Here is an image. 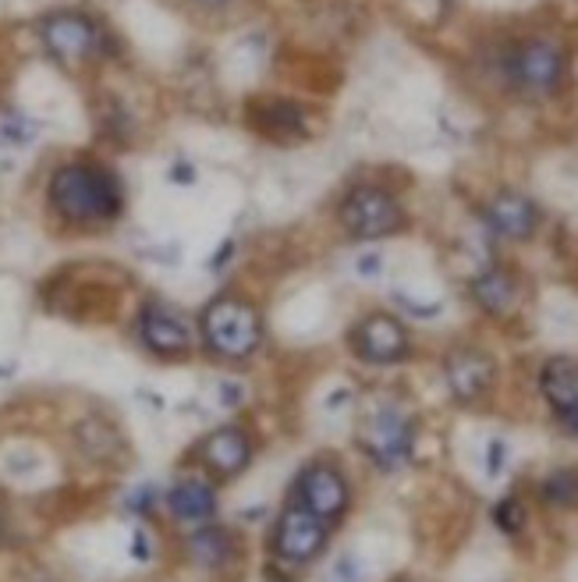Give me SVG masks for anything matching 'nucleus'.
<instances>
[{
  "label": "nucleus",
  "mask_w": 578,
  "mask_h": 582,
  "mask_svg": "<svg viewBox=\"0 0 578 582\" xmlns=\"http://www.w3.org/2000/svg\"><path fill=\"white\" fill-rule=\"evenodd\" d=\"M444 377H447L451 394H455L458 402L473 405L479 398L490 394L493 380H497V362L479 348H455L444 359Z\"/></svg>",
  "instance_id": "nucleus-11"
},
{
  "label": "nucleus",
  "mask_w": 578,
  "mask_h": 582,
  "mask_svg": "<svg viewBox=\"0 0 578 582\" xmlns=\"http://www.w3.org/2000/svg\"><path fill=\"white\" fill-rule=\"evenodd\" d=\"M352 348L358 359H366L373 366H394L409 356V331L394 316L373 313L352 331Z\"/></svg>",
  "instance_id": "nucleus-8"
},
{
  "label": "nucleus",
  "mask_w": 578,
  "mask_h": 582,
  "mask_svg": "<svg viewBox=\"0 0 578 582\" xmlns=\"http://www.w3.org/2000/svg\"><path fill=\"white\" fill-rule=\"evenodd\" d=\"M504 455H508V448H504V440H490V477H497V472L504 469Z\"/></svg>",
  "instance_id": "nucleus-26"
},
{
  "label": "nucleus",
  "mask_w": 578,
  "mask_h": 582,
  "mask_svg": "<svg viewBox=\"0 0 578 582\" xmlns=\"http://www.w3.org/2000/svg\"><path fill=\"white\" fill-rule=\"evenodd\" d=\"M40 36H43V47L51 51V57H57L60 65H78V60H86L103 40L100 29L78 11H57L51 19H43Z\"/></svg>",
  "instance_id": "nucleus-7"
},
{
  "label": "nucleus",
  "mask_w": 578,
  "mask_h": 582,
  "mask_svg": "<svg viewBox=\"0 0 578 582\" xmlns=\"http://www.w3.org/2000/svg\"><path fill=\"white\" fill-rule=\"evenodd\" d=\"M540 497L560 512L578 508V469H554L551 477L540 483Z\"/></svg>",
  "instance_id": "nucleus-19"
},
{
  "label": "nucleus",
  "mask_w": 578,
  "mask_h": 582,
  "mask_svg": "<svg viewBox=\"0 0 578 582\" xmlns=\"http://www.w3.org/2000/svg\"><path fill=\"white\" fill-rule=\"evenodd\" d=\"M358 444H363V451H366L384 472H394V469H401V466L412 462L415 423L404 416L401 408H377V412H373V416L363 423Z\"/></svg>",
  "instance_id": "nucleus-4"
},
{
  "label": "nucleus",
  "mask_w": 578,
  "mask_h": 582,
  "mask_svg": "<svg viewBox=\"0 0 578 582\" xmlns=\"http://www.w3.org/2000/svg\"><path fill=\"white\" fill-rule=\"evenodd\" d=\"M78 440H82V448L92 458H111L121 448L118 430L111 423H103V419H86L82 426H78Z\"/></svg>",
  "instance_id": "nucleus-20"
},
{
  "label": "nucleus",
  "mask_w": 578,
  "mask_h": 582,
  "mask_svg": "<svg viewBox=\"0 0 578 582\" xmlns=\"http://www.w3.org/2000/svg\"><path fill=\"white\" fill-rule=\"evenodd\" d=\"M0 135H4L11 146H25L36 139V125L25 114H8L4 121H0Z\"/></svg>",
  "instance_id": "nucleus-22"
},
{
  "label": "nucleus",
  "mask_w": 578,
  "mask_h": 582,
  "mask_svg": "<svg viewBox=\"0 0 578 582\" xmlns=\"http://www.w3.org/2000/svg\"><path fill=\"white\" fill-rule=\"evenodd\" d=\"M511 75L522 89H533V93H546L560 82L565 75V57L554 47V43H525V47L511 57Z\"/></svg>",
  "instance_id": "nucleus-12"
},
{
  "label": "nucleus",
  "mask_w": 578,
  "mask_h": 582,
  "mask_svg": "<svg viewBox=\"0 0 578 582\" xmlns=\"http://www.w3.org/2000/svg\"><path fill=\"white\" fill-rule=\"evenodd\" d=\"M202 4H213V8H221V4H227V0H202Z\"/></svg>",
  "instance_id": "nucleus-28"
},
{
  "label": "nucleus",
  "mask_w": 578,
  "mask_h": 582,
  "mask_svg": "<svg viewBox=\"0 0 578 582\" xmlns=\"http://www.w3.org/2000/svg\"><path fill=\"white\" fill-rule=\"evenodd\" d=\"M202 342L221 359H248L256 356L263 342V320L253 302L238 295H221L213 299L199 316Z\"/></svg>",
  "instance_id": "nucleus-2"
},
{
  "label": "nucleus",
  "mask_w": 578,
  "mask_h": 582,
  "mask_svg": "<svg viewBox=\"0 0 578 582\" xmlns=\"http://www.w3.org/2000/svg\"><path fill=\"white\" fill-rule=\"evenodd\" d=\"M404 224V213L398 206V199L377 189V186H358L345 195L341 203V227L352 238H387L394 235Z\"/></svg>",
  "instance_id": "nucleus-5"
},
{
  "label": "nucleus",
  "mask_w": 578,
  "mask_h": 582,
  "mask_svg": "<svg viewBox=\"0 0 578 582\" xmlns=\"http://www.w3.org/2000/svg\"><path fill=\"white\" fill-rule=\"evenodd\" d=\"M167 508L181 526H210L216 515V490L207 477H181L167 494Z\"/></svg>",
  "instance_id": "nucleus-13"
},
{
  "label": "nucleus",
  "mask_w": 578,
  "mask_h": 582,
  "mask_svg": "<svg viewBox=\"0 0 578 582\" xmlns=\"http://www.w3.org/2000/svg\"><path fill=\"white\" fill-rule=\"evenodd\" d=\"M380 264H384L380 253H366V256H358V273H363V278H377V273L384 270Z\"/></svg>",
  "instance_id": "nucleus-24"
},
{
  "label": "nucleus",
  "mask_w": 578,
  "mask_h": 582,
  "mask_svg": "<svg viewBox=\"0 0 578 582\" xmlns=\"http://www.w3.org/2000/svg\"><path fill=\"white\" fill-rule=\"evenodd\" d=\"M331 582H363V575H358V564H355L352 558H341V561L334 564Z\"/></svg>",
  "instance_id": "nucleus-23"
},
{
  "label": "nucleus",
  "mask_w": 578,
  "mask_h": 582,
  "mask_svg": "<svg viewBox=\"0 0 578 582\" xmlns=\"http://www.w3.org/2000/svg\"><path fill=\"white\" fill-rule=\"evenodd\" d=\"M331 523H323L320 515H312L305 504L299 501H288L285 508H280L277 523H274V536H270V547L274 555L294 564V569H302V564H312L323 550L326 540H331Z\"/></svg>",
  "instance_id": "nucleus-3"
},
{
  "label": "nucleus",
  "mask_w": 578,
  "mask_h": 582,
  "mask_svg": "<svg viewBox=\"0 0 578 582\" xmlns=\"http://www.w3.org/2000/svg\"><path fill=\"white\" fill-rule=\"evenodd\" d=\"M170 178H175L178 186H192V181H196V167L192 164H178L175 171H170Z\"/></svg>",
  "instance_id": "nucleus-27"
},
{
  "label": "nucleus",
  "mask_w": 578,
  "mask_h": 582,
  "mask_svg": "<svg viewBox=\"0 0 578 582\" xmlns=\"http://www.w3.org/2000/svg\"><path fill=\"white\" fill-rule=\"evenodd\" d=\"M256 125L267 135H274V139H291V135L305 132V114H302V107H294L288 100H274V103H263L256 111Z\"/></svg>",
  "instance_id": "nucleus-18"
},
{
  "label": "nucleus",
  "mask_w": 578,
  "mask_h": 582,
  "mask_svg": "<svg viewBox=\"0 0 578 582\" xmlns=\"http://www.w3.org/2000/svg\"><path fill=\"white\" fill-rule=\"evenodd\" d=\"M487 221L490 227L501 238H514L522 242L536 232L540 224V206L533 203V199H525L519 192H501L493 199V203L487 206Z\"/></svg>",
  "instance_id": "nucleus-14"
},
{
  "label": "nucleus",
  "mask_w": 578,
  "mask_h": 582,
  "mask_svg": "<svg viewBox=\"0 0 578 582\" xmlns=\"http://www.w3.org/2000/svg\"><path fill=\"white\" fill-rule=\"evenodd\" d=\"M138 338L160 359H181L192 351V331L185 324V316L164 302H149L138 313Z\"/></svg>",
  "instance_id": "nucleus-9"
},
{
  "label": "nucleus",
  "mask_w": 578,
  "mask_h": 582,
  "mask_svg": "<svg viewBox=\"0 0 578 582\" xmlns=\"http://www.w3.org/2000/svg\"><path fill=\"white\" fill-rule=\"evenodd\" d=\"M493 523H497V529H501V533L519 536V533L525 529V523H529V512H525L522 497H514V494H511V497H504V501H497Z\"/></svg>",
  "instance_id": "nucleus-21"
},
{
  "label": "nucleus",
  "mask_w": 578,
  "mask_h": 582,
  "mask_svg": "<svg viewBox=\"0 0 578 582\" xmlns=\"http://www.w3.org/2000/svg\"><path fill=\"white\" fill-rule=\"evenodd\" d=\"M540 391H543L546 402H551L554 412L575 405L578 402V362L568 359V356L551 359L540 373Z\"/></svg>",
  "instance_id": "nucleus-15"
},
{
  "label": "nucleus",
  "mask_w": 578,
  "mask_h": 582,
  "mask_svg": "<svg viewBox=\"0 0 578 582\" xmlns=\"http://www.w3.org/2000/svg\"><path fill=\"white\" fill-rule=\"evenodd\" d=\"M473 299L479 302L482 313L490 316H508L519 302V284L504 270H487L473 281Z\"/></svg>",
  "instance_id": "nucleus-16"
},
{
  "label": "nucleus",
  "mask_w": 578,
  "mask_h": 582,
  "mask_svg": "<svg viewBox=\"0 0 578 582\" xmlns=\"http://www.w3.org/2000/svg\"><path fill=\"white\" fill-rule=\"evenodd\" d=\"M554 416H557V423L565 426L571 437H578V402L568 405V408H560V412H554Z\"/></svg>",
  "instance_id": "nucleus-25"
},
{
  "label": "nucleus",
  "mask_w": 578,
  "mask_h": 582,
  "mask_svg": "<svg viewBox=\"0 0 578 582\" xmlns=\"http://www.w3.org/2000/svg\"><path fill=\"white\" fill-rule=\"evenodd\" d=\"M189 555L196 564H202V569L221 572L234 558V536L221 526H199L189 540Z\"/></svg>",
  "instance_id": "nucleus-17"
},
{
  "label": "nucleus",
  "mask_w": 578,
  "mask_h": 582,
  "mask_svg": "<svg viewBox=\"0 0 578 582\" xmlns=\"http://www.w3.org/2000/svg\"><path fill=\"white\" fill-rule=\"evenodd\" d=\"M196 455L210 480H234L253 462V440H248L242 426H221V430L199 440Z\"/></svg>",
  "instance_id": "nucleus-10"
},
{
  "label": "nucleus",
  "mask_w": 578,
  "mask_h": 582,
  "mask_svg": "<svg viewBox=\"0 0 578 582\" xmlns=\"http://www.w3.org/2000/svg\"><path fill=\"white\" fill-rule=\"evenodd\" d=\"M291 501L305 504L312 515H320L323 523H341V515L352 504V486L345 480V472L331 462H309L291 486Z\"/></svg>",
  "instance_id": "nucleus-6"
},
{
  "label": "nucleus",
  "mask_w": 578,
  "mask_h": 582,
  "mask_svg": "<svg viewBox=\"0 0 578 582\" xmlns=\"http://www.w3.org/2000/svg\"><path fill=\"white\" fill-rule=\"evenodd\" d=\"M51 203L60 217L75 224H92V221H114L124 195L111 171H103L97 164H68L51 178Z\"/></svg>",
  "instance_id": "nucleus-1"
}]
</instances>
